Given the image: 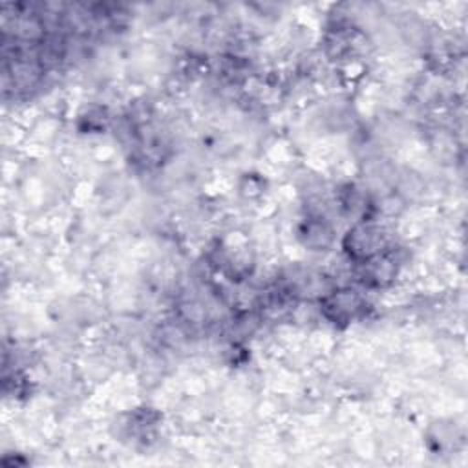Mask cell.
<instances>
[{
	"label": "cell",
	"mask_w": 468,
	"mask_h": 468,
	"mask_svg": "<svg viewBox=\"0 0 468 468\" xmlns=\"http://www.w3.org/2000/svg\"><path fill=\"white\" fill-rule=\"evenodd\" d=\"M346 250L349 256L356 261L362 263L384 250H388L386 236L382 234L380 229L373 225H356L353 230L347 232L346 236Z\"/></svg>",
	"instance_id": "1"
},
{
	"label": "cell",
	"mask_w": 468,
	"mask_h": 468,
	"mask_svg": "<svg viewBox=\"0 0 468 468\" xmlns=\"http://www.w3.org/2000/svg\"><path fill=\"white\" fill-rule=\"evenodd\" d=\"M366 307L364 298L353 291V289H340V291H333L329 292L324 300H322V309L324 314L331 320V322H342L347 324L351 320H355L362 309Z\"/></svg>",
	"instance_id": "2"
}]
</instances>
